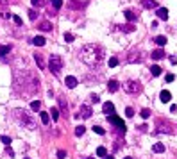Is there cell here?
I'll return each instance as SVG.
<instances>
[{"label":"cell","instance_id":"32","mask_svg":"<svg viewBox=\"0 0 177 159\" xmlns=\"http://www.w3.org/2000/svg\"><path fill=\"white\" fill-rule=\"evenodd\" d=\"M31 2L34 7H43V4H45V0H31Z\"/></svg>","mask_w":177,"mask_h":159},{"label":"cell","instance_id":"4","mask_svg":"<svg viewBox=\"0 0 177 159\" xmlns=\"http://www.w3.org/2000/svg\"><path fill=\"white\" fill-rule=\"evenodd\" d=\"M63 68V59L57 55V54H52L50 55V61H48V70L52 72L54 75H59Z\"/></svg>","mask_w":177,"mask_h":159},{"label":"cell","instance_id":"17","mask_svg":"<svg viewBox=\"0 0 177 159\" xmlns=\"http://www.w3.org/2000/svg\"><path fill=\"white\" fill-rule=\"evenodd\" d=\"M40 31H43V32H48V31H52V25H50V21H41L40 25Z\"/></svg>","mask_w":177,"mask_h":159},{"label":"cell","instance_id":"40","mask_svg":"<svg viewBox=\"0 0 177 159\" xmlns=\"http://www.w3.org/2000/svg\"><path fill=\"white\" fill-rule=\"evenodd\" d=\"M57 157L64 159V157H66V152H64V150H57Z\"/></svg>","mask_w":177,"mask_h":159},{"label":"cell","instance_id":"2","mask_svg":"<svg viewBox=\"0 0 177 159\" xmlns=\"http://www.w3.org/2000/svg\"><path fill=\"white\" fill-rule=\"evenodd\" d=\"M23 79L18 74H14V89L20 91L23 95H32L40 89V81L34 77V74H31L29 70H23Z\"/></svg>","mask_w":177,"mask_h":159},{"label":"cell","instance_id":"6","mask_svg":"<svg viewBox=\"0 0 177 159\" xmlns=\"http://www.w3.org/2000/svg\"><path fill=\"white\" fill-rule=\"evenodd\" d=\"M109 122H111V123H113V125H116V127L120 129V131H124L125 132V123H124V120H122V118L120 116H116V115H111V116H109Z\"/></svg>","mask_w":177,"mask_h":159},{"label":"cell","instance_id":"37","mask_svg":"<svg viewBox=\"0 0 177 159\" xmlns=\"http://www.w3.org/2000/svg\"><path fill=\"white\" fill-rule=\"evenodd\" d=\"M140 115H141V118H145V120H147V118L150 116V111H148V109H143V111H141Z\"/></svg>","mask_w":177,"mask_h":159},{"label":"cell","instance_id":"10","mask_svg":"<svg viewBox=\"0 0 177 159\" xmlns=\"http://www.w3.org/2000/svg\"><path fill=\"white\" fill-rule=\"evenodd\" d=\"M156 14H157L159 20H168V9L167 7H157Z\"/></svg>","mask_w":177,"mask_h":159},{"label":"cell","instance_id":"47","mask_svg":"<svg viewBox=\"0 0 177 159\" xmlns=\"http://www.w3.org/2000/svg\"><path fill=\"white\" fill-rule=\"evenodd\" d=\"M124 159H133V157H124Z\"/></svg>","mask_w":177,"mask_h":159},{"label":"cell","instance_id":"12","mask_svg":"<svg viewBox=\"0 0 177 159\" xmlns=\"http://www.w3.org/2000/svg\"><path fill=\"white\" fill-rule=\"evenodd\" d=\"M141 6L147 7V9H156L157 2H156V0H141Z\"/></svg>","mask_w":177,"mask_h":159},{"label":"cell","instance_id":"29","mask_svg":"<svg viewBox=\"0 0 177 159\" xmlns=\"http://www.w3.org/2000/svg\"><path fill=\"white\" fill-rule=\"evenodd\" d=\"M52 7H54L56 11L61 9V7H63V0H52Z\"/></svg>","mask_w":177,"mask_h":159},{"label":"cell","instance_id":"7","mask_svg":"<svg viewBox=\"0 0 177 159\" xmlns=\"http://www.w3.org/2000/svg\"><path fill=\"white\" fill-rule=\"evenodd\" d=\"M91 115H93L91 107L88 106V104H83V106H81V113H79L77 116L79 118H91Z\"/></svg>","mask_w":177,"mask_h":159},{"label":"cell","instance_id":"23","mask_svg":"<svg viewBox=\"0 0 177 159\" xmlns=\"http://www.w3.org/2000/svg\"><path fill=\"white\" fill-rule=\"evenodd\" d=\"M34 59H36V63H38V66H40V68H45V63H43L41 54H34Z\"/></svg>","mask_w":177,"mask_h":159},{"label":"cell","instance_id":"34","mask_svg":"<svg viewBox=\"0 0 177 159\" xmlns=\"http://www.w3.org/2000/svg\"><path fill=\"white\" fill-rule=\"evenodd\" d=\"M84 131H86V129H84V125H79V127L75 129V134H77V136H83Z\"/></svg>","mask_w":177,"mask_h":159},{"label":"cell","instance_id":"30","mask_svg":"<svg viewBox=\"0 0 177 159\" xmlns=\"http://www.w3.org/2000/svg\"><path fill=\"white\" fill-rule=\"evenodd\" d=\"M93 132L95 134H100V136H104L106 134V131L102 127H98V125H93Z\"/></svg>","mask_w":177,"mask_h":159},{"label":"cell","instance_id":"35","mask_svg":"<svg viewBox=\"0 0 177 159\" xmlns=\"http://www.w3.org/2000/svg\"><path fill=\"white\" fill-rule=\"evenodd\" d=\"M116 64H118V59H116V57H109V66H111V68H115Z\"/></svg>","mask_w":177,"mask_h":159},{"label":"cell","instance_id":"14","mask_svg":"<svg viewBox=\"0 0 177 159\" xmlns=\"http://www.w3.org/2000/svg\"><path fill=\"white\" fill-rule=\"evenodd\" d=\"M64 84H66V88H75V86H77V79L72 77V75H68V77L64 79Z\"/></svg>","mask_w":177,"mask_h":159},{"label":"cell","instance_id":"25","mask_svg":"<svg viewBox=\"0 0 177 159\" xmlns=\"http://www.w3.org/2000/svg\"><path fill=\"white\" fill-rule=\"evenodd\" d=\"M40 118H41V122L45 123V125L50 122V116H48V113H45V111H41V113H40Z\"/></svg>","mask_w":177,"mask_h":159},{"label":"cell","instance_id":"44","mask_svg":"<svg viewBox=\"0 0 177 159\" xmlns=\"http://www.w3.org/2000/svg\"><path fill=\"white\" fill-rule=\"evenodd\" d=\"M7 2H9V0H0V7H4V6H7Z\"/></svg>","mask_w":177,"mask_h":159},{"label":"cell","instance_id":"26","mask_svg":"<svg viewBox=\"0 0 177 159\" xmlns=\"http://www.w3.org/2000/svg\"><path fill=\"white\" fill-rule=\"evenodd\" d=\"M152 150L157 152V154H161V152H165V145H163V143H156V145L152 147Z\"/></svg>","mask_w":177,"mask_h":159},{"label":"cell","instance_id":"3","mask_svg":"<svg viewBox=\"0 0 177 159\" xmlns=\"http://www.w3.org/2000/svg\"><path fill=\"white\" fill-rule=\"evenodd\" d=\"M14 118L20 122L21 125H25L27 129H36V122L31 115H27L23 109H14Z\"/></svg>","mask_w":177,"mask_h":159},{"label":"cell","instance_id":"36","mask_svg":"<svg viewBox=\"0 0 177 159\" xmlns=\"http://www.w3.org/2000/svg\"><path fill=\"white\" fill-rule=\"evenodd\" d=\"M59 106H61L63 113H66V109H68V106H66V102H64V100H63V98H59Z\"/></svg>","mask_w":177,"mask_h":159},{"label":"cell","instance_id":"5","mask_svg":"<svg viewBox=\"0 0 177 159\" xmlns=\"http://www.w3.org/2000/svg\"><path fill=\"white\" fill-rule=\"evenodd\" d=\"M141 89H143V86L138 81H125L124 82V91L129 95H138V93H141Z\"/></svg>","mask_w":177,"mask_h":159},{"label":"cell","instance_id":"48","mask_svg":"<svg viewBox=\"0 0 177 159\" xmlns=\"http://www.w3.org/2000/svg\"><path fill=\"white\" fill-rule=\"evenodd\" d=\"M25 159H29V157H25Z\"/></svg>","mask_w":177,"mask_h":159},{"label":"cell","instance_id":"45","mask_svg":"<svg viewBox=\"0 0 177 159\" xmlns=\"http://www.w3.org/2000/svg\"><path fill=\"white\" fill-rule=\"evenodd\" d=\"M104 159H115V157H113V156H106Z\"/></svg>","mask_w":177,"mask_h":159},{"label":"cell","instance_id":"18","mask_svg":"<svg viewBox=\"0 0 177 159\" xmlns=\"http://www.w3.org/2000/svg\"><path fill=\"white\" fill-rule=\"evenodd\" d=\"M150 57H152V59H163V57H165V52H163L161 48H157V50H154V52L150 54Z\"/></svg>","mask_w":177,"mask_h":159},{"label":"cell","instance_id":"11","mask_svg":"<svg viewBox=\"0 0 177 159\" xmlns=\"http://www.w3.org/2000/svg\"><path fill=\"white\" fill-rule=\"evenodd\" d=\"M118 88H120V82H118V81H115V79L107 82V89H109L111 93H115V91H118Z\"/></svg>","mask_w":177,"mask_h":159},{"label":"cell","instance_id":"1","mask_svg":"<svg viewBox=\"0 0 177 159\" xmlns=\"http://www.w3.org/2000/svg\"><path fill=\"white\" fill-rule=\"evenodd\" d=\"M104 55H106L104 48L100 45H95V43H88V45H84L83 48L79 50L81 61L86 63L88 66H98L104 61Z\"/></svg>","mask_w":177,"mask_h":159},{"label":"cell","instance_id":"41","mask_svg":"<svg viewBox=\"0 0 177 159\" xmlns=\"http://www.w3.org/2000/svg\"><path fill=\"white\" fill-rule=\"evenodd\" d=\"M13 20H14L16 25H21V18H20V16H13Z\"/></svg>","mask_w":177,"mask_h":159},{"label":"cell","instance_id":"9","mask_svg":"<svg viewBox=\"0 0 177 159\" xmlns=\"http://www.w3.org/2000/svg\"><path fill=\"white\" fill-rule=\"evenodd\" d=\"M102 111L106 115H115V104L113 102H104L102 104Z\"/></svg>","mask_w":177,"mask_h":159},{"label":"cell","instance_id":"28","mask_svg":"<svg viewBox=\"0 0 177 159\" xmlns=\"http://www.w3.org/2000/svg\"><path fill=\"white\" fill-rule=\"evenodd\" d=\"M97 156H98V157H106V156H107L106 147H98V149H97Z\"/></svg>","mask_w":177,"mask_h":159},{"label":"cell","instance_id":"21","mask_svg":"<svg viewBox=\"0 0 177 159\" xmlns=\"http://www.w3.org/2000/svg\"><path fill=\"white\" fill-rule=\"evenodd\" d=\"M154 41H156L159 47H165V45H167V36H156Z\"/></svg>","mask_w":177,"mask_h":159},{"label":"cell","instance_id":"13","mask_svg":"<svg viewBox=\"0 0 177 159\" xmlns=\"http://www.w3.org/2000/svg\"><path fill=\"white\" fill-rule=\"evenodd\" d=\"M124 16H125L129 21H136V20H138V14H136V13H133L131 9H125V11H124Z\"/></svg>","mask_w":177,"mask_h":159},{"label":"cell","instance_id":"42","mask_svg":"<svg viewBox=\"0 0 177 159\" xmlns=\"http://www.w3.org/2000/svg\"><path fill=\"white\" fill-rule=\"evenodd\" d=\"M91 102H95V104L100 102V97H98V95H91Z\"/></svg>","mask_w":177,"mask_h":159},{"label":"cell","instance_id":"46","mask_svg":"<svg viewBox=\"0 0 177 159\" xmlns=\"http://www.w3.org/2000/svg\"><path fill=\"white\" fill-rule=\"evenodd\" d=\"M86 159H95V157H86Z\"/></svg>","mask_w":177,"mask_h":159},{"label":"cell","instance_id":"22","mask_svg":"<svg viewBox=\"0 0 177 159\" xmlns=\"http://www.w3.org/2000/svg\"><path fill=\"white\" fill-rule=\"evenodd\" d=\"M150 74L154 75V77H157V75H161V66H159V64H154V66L150 68Z\"/></svg>","mask_w":177,"mask_h":159},{"label":"cell","instance_id":"27","mask_svg":"<svg viewBox=\"0 0 177 159\" xmlns=\"http://www.w3.org/2000/svg\"><path fill=\"white\" fill-rule=\"evenodd\" d=\"M40 107H41V102H40V100H32V102H31V109H32V111H40Z\"/></svg>","mask_w":177,"mask_h":159},{"label":"cell","instance_id":"38","mask_svg":"<svg viewBox=\"0 0 177 159\" xmlns=\"http://www.w3.org/2000/svg\"><path fill=\"white\" fill-rule=\"evenodd\" d=\"M29 18H31V20H36V18H38V13H36L34 9L29 11Z\"/></svg>","mask_w":177,"mask_h":159},{"label":"cell","instance_id":"39","mask_svg":"<svg viewBox=\"0 0 177 159\" xmlns=\"http://www.w3.org/2000/svg\"><path fill=\"white\" fill-rule=\"evenodd\" d=\"M0 139H2V143H4V145H9V143H11V138H9V136H2Z\"/></svg>","mask_w":177,"mask_h":159},{"label":"cell","instance_id":"20","mask_svg":"<svg viewBox=\"0 0 177 159\" xmlns=\"http://www.w3.org/2000/svg\"><path fill=\"white\" fill-rule=\"evenodd\" d=\"M32 43H34V45H36V47H43V45H45V38H43V36H36V38H34V40H32Z\"/></svg>","mask_w":177,"mask_h":159},{"label":"cell","instance_id":"16","mask_svg":"<svg viewBox=\"0 0 177 159\" xmlns=\"http://www.w3.org/2000/svg\"><path fill=\"white\" fill-rule=\"evenodd\" d=\"M116 31H122V32H134V25H127V27H125V25H116L115 27Z\"/></svg>","mask_w":177,"mask_h":159},{"label":"cell","instance_id":"19","mask_svg":"<svg viewBox=\"0 0 177 159\" xmlns=\"http://www.w3.org/2000/svg\"><path fill=\"white\" fill-rule=\"evenodd\" d=\"M9 52H11V47H9V45H0V57H6Z\"/></svg>","mask_w":177,"mask_h":159},{"label":"cell","instance_id":"24","mask_svg":"<svg viewBox=\"0 0 177 159\" xmlns=\"http://www.w3.org/2000/svg\"><path fill=\"white\" fill-rule=\"evenodd\" d=\"M50 115H52L54 122H57V120H59V109H57V107H52V109H50Z\"/></svg>","mask_w":177,"mask_h":159},{"label":"cell","instance_id":"15","mask_svg":"<svg viewBox=\"0 0 177 159\" xmlns=\"http://www.w3.org/2000/svg\"><path fill=\"white\" fill-rule=\"evenodd\" d=\"M159 98H161V102H165V104H167V102L172 100V93L167 91V89H163V91H161V95H159Z\"/></svg>","mask_w":177,"mask_h":159},{"label":"cell","instance_id":"43","mask_svg":"<svg viewBox=\"0 0 177 159\" xmlns=\"http://www.w3.org/2000/svg\"><path fill=\"white\" fill-rule=\"evenodd\" d=\"M174 79H175V75H174V74H168L167 75V81H168V82H172Z\"/></svg>","mask_w":177,"mask_h":159},{"label":"cell","instance_id":"33","mask_svg":"<svg viewBox=\"0 0 177 159\" xmlns=\"http://www.w3.org/2000/svg\"><path fill=\"white\" fill-rule=\"evenodd\" d=\"M125 116L133 118L134 116V109H133V107H127V109H125Z\"/></svg>","mask_w":177,"mask_h":159},{"label":"cell","instance_id":"8","mask_svg":"<svg viewBox=\"0 0 177 159\" xmlns=\"http://www.w3.org/2000/svg\"><path fill=\"white\" fill-rule=\"evenodd\" d=\"M143 57H141V52L140 50H133V52H129V55H127V61L129 63H140Z\"/></svg>","mask_w":177,"mask_h":159},{"label":"cell","instance_id":"31","mask_svg":"<svg viewBox=\"0 0 177 159\" xmlns=\"http://www.w3.org/2000/svg\"><path fill=\"white\" fill-rule=\"evenodd\" d=\"M63 38H64V41H66V43H72L73 41V34H72V32H64Z\"/></svg>","mask_w":177,"mask_h":159}]
</instances>
